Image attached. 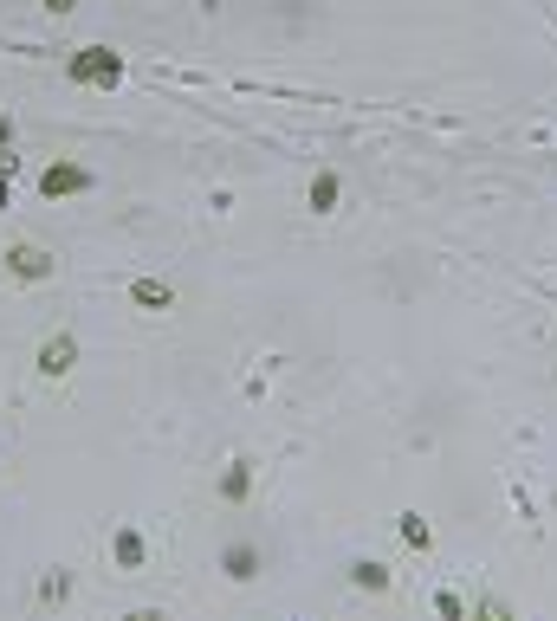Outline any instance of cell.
<instances>
[{
  "label": "cell",
  "instance_id": "ba28073f",
  "mask_svg": "<svg viewBox=\"0 0 557 621\" xmlns=\"http://www.w3.org/2000/svg\"><path fill=\"white\" fill-rule=\"evenodd\" d=\"M311 201H318V214H331V201H337V182H331V175H318V188H311Z\"/></svg>",
  "mask_w": 557,
  "mask_h": 621
},
{
  "label": "cell",
  "instance_id": "7a4b0ae2",
  "mask_svg": "<svg viewBox=\"0 0 557 621\" xmlns=\"http://www.w3.org/2000/svg\"><path fill=\"white\" fill-rule=\"evenodd\" d=\"M72 356H78L72 337H52L46 350H39V369H46V376H65V369H72Z\"/></svg>",
  "mask_w": 557,
  "mask_h": 621
},
{
  "label": "cell",
  "instance_id": "30bf717a",
  "mask_svg": "<svg viewBox=\"0 0 557 621\" xmlns=\"http://www.w3.org/2000/svg\"><path fill=\"white\" fill-rule=\"evenodd\" d=\"M130 621H162V615H130Z\"/></svg>",
  "mask_w": 557,
  "mask_h": 621
},
{
  "label": "cell",
  "instance_id": "3957f363",
  "mask_svg": "<svg viewBox=\"0 0 557 621\" xmlns=\"http://www.w3.org/2000/svg\"><path fill=\"white\" fill-rule=\"evenodd\" d=\"M143 557H149L143 531H137V524H124V531H117V563H124V570H143Z\"/></svg>",
  "mask_w": 557,
  "mask_h": 621
},
{
  "label": "cell",
  "instance_id": "9c48e42d",
  "mask_svg": "<svg viewBox=\"0 0 557 621\" xmlns=\"http://www.w3.org/2000/svg\"><path fill=\"white\" fill-rule=\"evenodd\" d=\"M46 7H52V13H65V7H72V0H46Z\"/></svg>",
  "mask_w": 557,
  "mask_h": 621
},
{
  "label": "cell",
  "instance_id": "277c9868",
  "mask_svg": "<svg viewBox=\"0 0 557 621\" xmlns=\"http://www.w3.org/2000/svg\"><path fill=\"white\" fill-rule=\"evenodd\" d=\"M13 272H20V279H46L52 259H46V253H33V246H13Z\"/></svg>",
  "mask_w": 557,
  "mask_h": 621
},
{
  "label": "cell",
  "instance_id": "8992f818",
  "mask_svg": "<svg viewBox=\"0 0 557 621\" xmlns=\"http://www.w3.org/2000/svg\"><path fill=\"white\" fill-rule=\"evenodd\" d=\"M221 563H227V576H253V563H260V557H253L247 544H227V557H221Z\"/></svg>",
  "mask_w": 557,
  "mask_h": 621
},
{
  "label": "cell",
  "instance_id": "5b68a950",
  "mask_svg": "<svg viewBox=\"0 0 557 621\" xmlns=\"http://www.w3.org/2000/svg\"><path fill=\"white\" fill-rule=\"evenodd\" d=\"M221 492H227V499H247V492H253V473H247V460H234V473L221 479Z\"/></svg>",
  "mask_w": 557,
  "mask_h": 621
},
{
  "label": "cell",
  "instance_id": "6da1fadb",
  "mask_svg": "<svg viewBox=\"0 0 557 621\" xmlns=\"http://www.w3.org/2000/svg\"><path fill=\"white\" fill-rule=\"evenodd\" d=\"M72 72H78V78H98V85H117V78H124V65H117L111 52H91V59H78Z\"/></svg>",
  "mask_w": 557,
  "mask_h": 621
},
{
  "label": "cell",
  "instance_id": "52a82bcc",
  "mask_svg": "<svg viewBox=\"0 0 557 621\" xmlns=\"http://www.w3.org/2000/svg\"><path fill=\"white\" fill-rule=\"evenodd\" d=\"M137 305H169V285H162V279H137Z\"/></svg>",
  "mask_w": 557,
  "mask_h": 621
}]
</instances>
